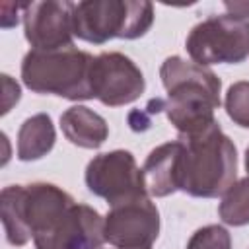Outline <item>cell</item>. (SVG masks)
<instances>
[{"label":"cell","mask_w":249,"mask_h":249,"mask_svg":"<svg viewBox=\"0 0 249 249\" xmlns=\"http://www.w3.org/2000/svg\"><path fill=\"white\" fill-rule=\"evenodd\" d=\"M23 31L35 51H54L72 45L74 39V2L45 0L21 4Z\"/></svg>","instance_id":"obj_11"},{"label":"cell","mask_w":249,"mask_h":249,"mask_svg":"<svg viewBox=\"0 0 249 249\" xmlns=\"http://www.w3.org/2000/svg\"><path fill=\"white\" fill-rule=\"evenodd\" d=\"M218 216L228 226L249 224V175L235 181L224 195L218 206Z\"/></svg>","instance_id":"obj_15"},{"label":"cell","mask_w":249,"mask_h":249,"mask_svg":"<svg viewBox=\"0 0 249 249\" xmlns=\"http://www.w3.org/2000/svg\"><path fill=\"white\" fill-rule=\"evenodd\" d=\"M103 241L105 218L95 208L78 202L33 237L35 249H99Z\"/></svg>","instance_id":"obj_10"},{"label":"cell","mask_w":249,"mask_h":249,"mask_svg":"<svg viewBox=\"0 0 249 249\" xmlns=\"http://www.w3.org/2000/svg\"><path fill=\"white\" fill-rule=\"evenodd\" d=\"M185 49L200 66L243 62L249 56V21L230 14L210 16L189 31Z\"/></svg>","instance_id":"obj_6"},{"label":"cell","mask_w":249,"mask_h":249,"mask_svg":"<svg viewBox=\"0 0 249 249\" xmlns=\"http://www.w3.org/2000/svg\"><path fill=\"white\" fill-rule=\"evenodd\" d=\"M60 128L68 142L88 150H97L109 136L107 121L86 105L66 109L60 115Z\"/></svg>","instance_id":"obj_13"},{"label":"cell","mask_w":249,"mask_h":249,"mask_svg":"<svg viewBox=\"0 0 249 249\" xmlns=\"http://www.w3.org/2000/svg\"><path fill=\"white\" fill-rule=\"evenodd\" d=\"M160 78L167 91L163 111L179 134H195L216 123L222 82L210 68L173 54L161 62Z\"/></svg>","instance_id":"obj_1"},{"label":"cell","mask_w":249,"mask_h":249,"mask_svg":"<svg viewBox=\"0 0 249 249\" xmlns=\"http://www.w3.org/2000/svg\"><path fill=\"white\" fill-rule=\"evenodd\" d=\"M245 171H247V175H249V146H247V150H245Z\"/></svg>","instance_id":"obj_19"},{"label":"cell","mask_w":249,"mask_h":249,"mask_svg":"<svg viewBox=\"0 0 249 249\" xmlns=\"http://www.w3.org/2000/svg\"><path fill=\"white\" fill-rule=\"evenodd\" d=\"M72 204L74 198L53 183L4 187L0 193V216L8 243L25 245Z\"/></svg>","instance_id":"obj_3"},{"label":"cell","mask_w":249,"mask_h":249,"mask_svg":"<svg viewBox=\"0 0 249 249\" xmlns=\"http://www.w3.org/2000/svg\"><path fill=\"white\" fill-rule=\"evenodd\" d=\"M93 56L74 45L54 51L31 49L21 60V80L35 93L60 95L70 101L93 99L89 72Z\"/></svg>","instance_id":"obj_4"},{"label":"cell","mask_w":249,"mask_h":249,"mask_svg":"<svg viewBox=\"0 0 249 249\" xmlns=\"http://www.w3.org/2000/svg\"><path fill=\"white\" fill-rule=\"evenodd\" d=\"M74 37L103 45L109 39H138L154 23V6L146 0H84L74 4Z\"/></svg>","instance_id":"obj_5"},{"label":"cell","mask_w":249,"mask_h":249,"mask_svg":"<svg viewBox=\"0 0 249 249\" xmlns=\"http://www.w3.org/2000/svg\"><path fill=\"white\" fill-rule=\"evenodd\" d=\"M89 84L93 97L107 107L128 105L146 89L140 68L123 53L97 54L91 64Z\"/></svg>","instance_id":"obj_9"},{"label":"cell","mask_w":249,"mask_h":249,"mask_svg":"<svg viewBox=\"0 0 249 249\" xmlns=\"http://www.w3.org/2000/svg\"><path fill=\"white\" fill-rule=\"evenodd\" d=\"M224 107L228 117L243 128H249V82H235L228 88Z\"/></svg>","instance_id":"obj_16"},{"label":"cell","mask_w":249,"mask_h":249,"mask_svg":"<svg viewBox=\"0 0 249 249\" xmlns=\"http://www.w3.org/2000/svg\"><path fill=\"white\" fill-rule=\"evenodd\" d=\"M183 144L179 191L196 198L222 196L237 177V150L218 121L195 134H179Z\"/></svg>","instance_id":"obj_2"},{"label":"cell","mask_w":249,"mask_h":249,"mask_svg":"<svg viewBox=\"0 0 249 249\" xmlns=\"http://www.w3.org/2000/svg\"><path fill=\"white\" fill-rule=\"evenodd\" d=\"M181 154H183V144L179 140L165 142L148 154L142 167L148 196L161 198L179 191Z\"/></svg>","instance_id":"obj_12"},{"label":"cell","mask_w":249,"mask_h":249,"mask_svg":"<svg viewBox=\"0 0 249 249\" xmlns=\"http://www.w3.org/2000/svg\"><path fill=\"white\" fill-rule=\"evenodd\" d=\"M224 6L233 18H239V19L249 18V2H224Z\"/></svg>","instance_id":"obj_18"},{"label":"cell","mask_w":249,"mask_h":249,"mask_svg":"<svg viewBox=\"0 0 249 249\" xmlns=\"http://www.w3.org/2000/svg\"><path fill=\"white\" fill-rule=\"evenodd\" d=\"M56 140L53 119L47 113H37L23 121L18 130V160L33 161L47 156Z\"/></svg>","instance_id":"obj_14"},{"label":"cell","mask_w":249,"mask_h":249,"mask_svg":"<svg viewBox=\"0 0 249 249\" xmlns=\"http://www.w3.org/2000/svg\"><path fill=\"white\" fill-rule=\"evenodd\" d=\"M86 187L111 206L148 196L142 169L128 150H111L95 156L86 167Z\"/></svg>","instance_id":"obj_7"},{"label":"cell","mask_w":249,"mask_h":249,"mask_svg":"<svg viewBox=\"0 0 249 249\" xmlns=\"http://www.w3.org/2000/svg\"><path fill=\"white\" fill-rule=\"evenodd\" d=\"M187 249H231V235L224 226L210 224L191 235Z\"/></svg>","instance_id":"obj_17"},{"label":"cell","mask_w":249,"mask_h":249,"mask_svg":"<svg viewBox=\"0 0 249 249\" xmlns=\"http://www.w3.org/2000/svg\"><path fill=\"white\" fill-rule=\"evenodd\" d=\"M160 233V212L150 196L111 206L105 216V241L117 249H152Z\"/></svg>","instance_id":"obj_8"}]
</instances>
